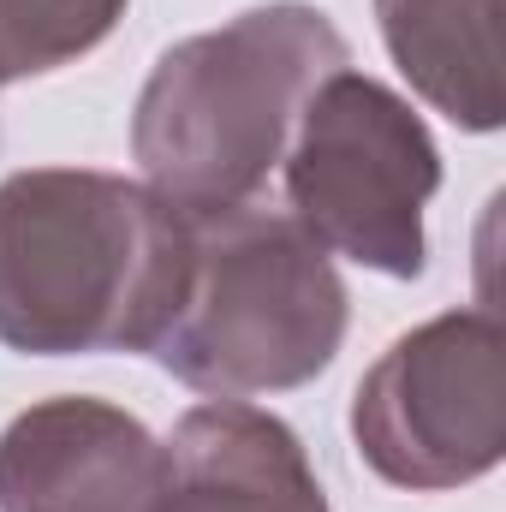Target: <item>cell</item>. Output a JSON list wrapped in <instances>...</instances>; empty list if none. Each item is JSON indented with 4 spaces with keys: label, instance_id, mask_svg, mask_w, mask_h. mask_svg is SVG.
<instances>
[{
    "label": "cell",
    "instance_id": "obj_3",
    "mask_svg": "<svg viewBox=\"0 0 506 512\" xmlns=\"http://www.w3.org/2000/svg\"><path fill=\"white\" fill-rule=\"evenodd\" d=\"M191 274L155 364L209 399L316 382L346 340V280L292 215L233 203L185 215Z\"/></svg>",
    "mask_w": 506,
    "mask_h": 512
},
{
    "label": "cell",
    "instance_id": "obj_7",
    "mask_svg": "<svg viewBox=\"0 0 506 512\" xmlns=\"http://www.w3.org/2000/svg\"><path fill=\"white\" fill-rule=\"evenodd\" d=\"M155 512H328V489L292 423L251 399H209L167 435Z\"/></svg>",
    "mask_w": 506,
    "mask_h": 512
},
{
    "label": "cell",
    "instance_id": "obj_1",
    "mask_svg": "<svg viewBox=\"0 0 506 512\" xmlns=\"http://www.w3.org/2000/svg\"><path fill=\"white\" fill-rule=\"evenodd\" d=\"M185 274V209L143 179L96 167L0 179V346L24 358L155 352Z\"/></svg>",
    "mask_w": 506,
    "mask_h": 512
},
{
    "label": "cell",
    "instance_id": "obj_8",
    "mask_svg": "<svg viewBox=\"0 0 506 512\" xmlns=\"http://www.w3.org/2000/svg\"><path fill=\"white\" fill-rule=\"evenodd\" d=\"M495 6L501 0H376L399 78L459 131H495L506 114Z\"/></svg>",
    "mask_w": 506,
    "mask_h": 512
},
{
    "label": "cell",
    "instance_id": "obj_2",
    "mask_svg": "<svg viewBox=\"0 0 506 512\" xmlns=\"http://www.w3.org/2000/svg\"><path fill=\"white\" fill-rule=\"evenodd\" d=\"M346 60L334 18L304 0H268L173 42L131 114L143 185L185 215L256 203L286 161L304 102Z\"/></svg>",
    "mask_w": 506,
    "mask_h": 512
},
{
    "label": "cell",
    "instance_id": "obj_4",
    "mask_svg": "<svg viewBox=\"0 0 506 512\" xmlns=\"http://www.w3.org/2000/svg\"><path fill=\"white\" fill-rule=\"evenodd\" d=\"M280 173L286 215L328 256H352L393 280L423 274V209L441 191V149L399 90L352 66L322 78L292 126Z\"/></svg>",
    "mask_w": 506,
    "mask_h": 512
},
{
    "label": "cell",
    "instance_id": "obj_5",
    "mask_svg": "<svg viewBox=\"0 0 506 512\" xmlns=\"http://www.w3.org/2000/svg\"><path fill=\"white\" fill-rule=\"evenodd\" d=\"M352 441L381 483L447 495L506 453V334L495 310H447L399 334L352 393Z\"/></svg>",
    "mask_w": 506,
    "mask_h": 512
},
{
    "label": "cell",
    "instance_id": "obj_9",
    "mask_svg": "<svg viewBox=\"0 0 506 512\" xmlns=\"http://www.w3.org/2000/svg\"><path fill=\"white\" fill-rule=\"evenodd\" d=\"M131 0H0V90L102 48Z\"/></svg>",
    "mask_w": 506,
    "mask_h": 512
},
{
    "label": "cell",
    "instance_id": "obj_6",
    "mask_svg": "<svg viewBox=\"0 0 506 512\" xmlns=\"http://www.w3.org/2000/svg\"><path fill=\"white\" fill-rule=\"evenodd\" d=\"M167 441L131 411L60 393L0 429V512H155Z\"/></svg>",
    "mask_w": 506,
    "mask_h": 512
}]
</instances>
